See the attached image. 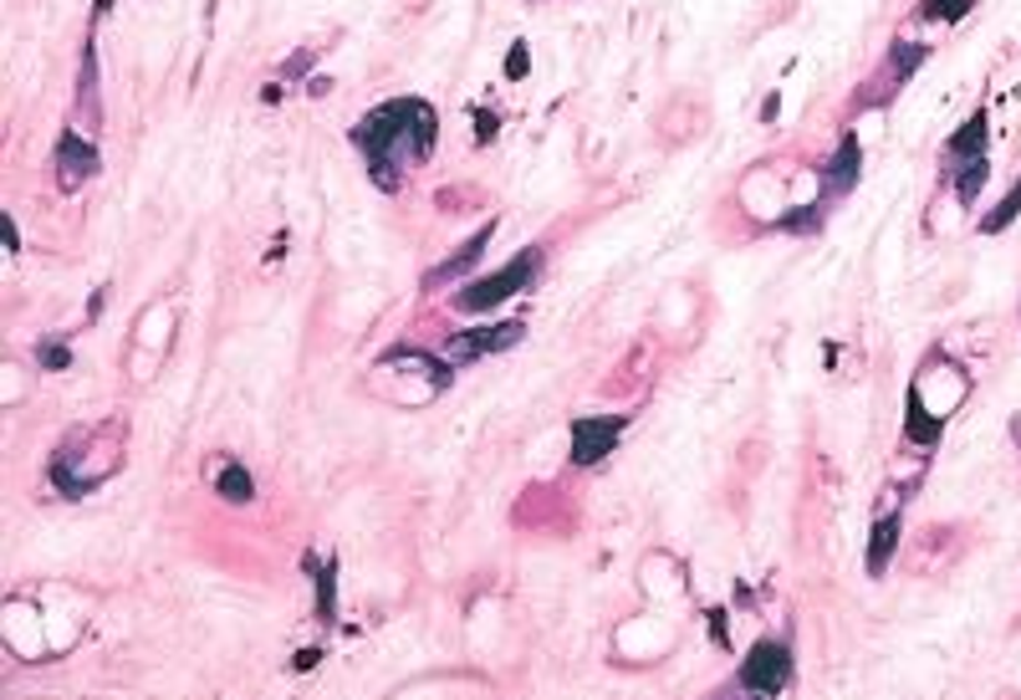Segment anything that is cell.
<instances>
[{"instance_id":"obj_1","label":"cell","mask_w":1021,"mask_h":700,"mask_svg":"<svg viewBox=\"0 0 1021 700\" xmlns=\"http://www.w3.org/2000/svg\"><path fill=\"white\" fill-rule=\"evenodd\" d=\"M434 138H440V118L424 98H388L373 113L353 123V144L368 165L373 184L378 190H404L409 169L424 165L434 154Z\"/></svg>"},{"instance_id":"obj_2","label":"cell","mask_w":1021,"mask_h":700,"mask_svg":"<svg viewBox=\"0 0 1021 700\" xmlns=\"http://www.w3.org/2000/svg\"><path fill=\"white\" fill-rule=\"evenodd\" d=\"M536 276H542V251H536V246H526V251H521L517 261H506L501 271L475 276L470 286H460L455 297H450V307H455V313H490V307L511 302L517 292H532Z\"/></svg>"},{"instance_id":"obj_3","label":"cell","mask_w":1021,"mask_h":700,"mask_svg":"<svg viewBox=\"0 0 1021 700\" xmlns=\"http://www.w3.org/2000/svg\"><path fill=\"white\" fill-rule=\"evenodd\" d=\"M786 686H792V644L756 640L751 655L740 659V690H751V696H782Z\"/></svg>"},{"instance_id":"obj_4","label":"cell","mask_w":1021,"mask_h":700,"mask_svg":"<svg viewBox=\"0 0 1021 700\" xmlns=\"http://www.w3.org/2000/svg\"><path fill=\"white\" fill-rule=\"evenodd\" d=\"M52 169H57V190L61 194H77L82 184H92V179H98V169H103V159H98V144H92V138H82V128H67V134L57 138V149H52Z\"/></svg>"},{"instance_id":"obj_5","label":"cell","mask_w":1021,"mask_h":700,"mask_svg":"<svg viewBox=\"0 0 1021 700\" xmlns=\"http://www.w3.org/2000/svg\"><path fill=\"white\" fill-rule=\"evenodd\" d=\"M521 332H526V323H521V317H511V323H496V328L450 332L440 353L460 369V363H475V358H486V353H506V348H517V343H521Z\"/></svg>"},{"instance_id":"obj_6","label":"cell","mask_w":1021,"mask_h":700,"mask_svg":"<svg viewBox=\"0 0 1021 700\" xmlns=\"http://www.w3.org/2000/svg\"><path fill=\"white\" fill-rule=\"evenodd\" d=\"M628 430L623 415H578L572 419V461L578 465H598L603 455H613L619 434Z\"/></svg>"},{"instance_id":"obj_7","label":"cell","mask_w":1021,"mask_h":700,"mask_svg":"<svg viewBox=\"0 0 1021 700\" xmlns=\"http://www.w3.org/2000/svg\"><path fill=\"white\" fill-rule=\"evenodd\" d=\"M859 174H863V144H859V134H848L838 144V154L828 159V169H823V200H843L859 184Z\"/></svg>"},{"instance_id":"obj_8","label":"cell","mask_w":1021,"mask_h":700,"mask_svg":"<svg viewBox=\"0 0 1021 700\" xmlns=\"http://www.w3.org/2000/svg\"><path fill=\"white\" fill-rule=\"evenodd\" d=\"M940 434H945V415L924 404V388L909 384V399H904V440L930 450V445H940Z\"/></svg>"},{"instance_id":"obj_9","label":"cell","mask_w":1021,"mask_h":700,"mask_svg":"<svg viewBox=\"0 0 1021 700\" xmlns=\"http://www.w3.org/2000/svg\"><path fill=\"white\" fill-rule=\"evenodd\" d=\"M384 369H409V373H424L430 379V388H450L455 384V363L450 358H434V353H424V348H409V343H399V348H388L384 358H378Z\"/></svg>"},{"instance_id":"obj_10","label":"cell","mask_w":1021,"mask_h":700,"mask_svg":"<svg viewBox=\"0 0 1021 700\" xmlns=\"http://www.w3.org/2000/svg\"><path fill=\"white\" fill-rule=\"evenodd\" d=\"M103 123V98H98V46L92 36L82 42V61H77V128H98Z\"/></svg>"},{"instance_id":"obj_11","label":"cell","mask_w":1021,"mask_h":700,"mask_svg":"<svg viewBox=\"0 0 1021 700\" xmlns=\"http://www.w3.org/2000/svg\"><path fill=\"white\" fill-rule=\"evenodd\" d=\"M490 236H496V221H490V225H480V230H475V236L465 240V246H460V251L450 256V261H440V267H434L430 276H424V286H430V292H434V286H444V282H460V276H465V271H470L475 261L486 256Z\"/></svg>"},{"instance_id":"obj_12","label":"cell","mask_w":1021,"mask_h":700,"mask_svg":"<svg viewBox=\"0 0 1021 700\" xmlns=\"http://www.w3.org/2000/svg\"><path fill=\"white\" fill-rule=\"evenodd\" d=\"M899 537H904L899 511H894V517H878V522H874V542H869V578H884V573H888L894 552H899Z\"/></svg>"},{"instance_id":"obj_13","label":"cell","mask_w":1021,"mask_h":700,"mask_svg":"<svg viewBox=\"0 0 1021 700\" xmlns=\"http://www.w3.org/2000/svg\"><path fill=\"white\" fill-rule=\"evenodd\" d=\"M215 492L230 501V507H251L256 501V481H251V471L240 461H220V471H215Z\"/></svg>"},{"instance_id":"obj_14","label":"cell","mask_w":1021,"mask_h":700,"mask_svg":"<svg viewBox=\"0 0 1021 700\" xmlns=\"http://www.w3.org/2000/svg\"><path fill=\"white\" fill-rule=\"evenodd\" d=\"M924 57H930V46L924 42H894V52H888V61H884V82L904 88V82L924 67Z\"/></svg>"},{"instance_id":"obj_15","label":"cell","mask_w":1021,"mask_h":700,"mask_svg":"<svg viewBox=\"0 0 1021 700\" xmlns=\"http://www.w3.org/2000/svg\"><path fill=\"white\" fill-rule=\"evenodd\" d=\"M976 154H986V113H971V118L961 123V134L945 144V159H950V165H961V159H976Z\"/></svg>"},{"instance_id":"obj_16","label":"cell","mask_w":1021,"mask_h":700,"mask_svg":"<svg viewBox=\"0 0 1021 700\" xmlns=\"http://www.w3.org/2000/svg\"><path fill=\"white\" fill-rule=\"evenodd\" d=\"M950 174H955V200H961V205H976L980 190H986V179H991V165H986V154H976V159H961Z\"/></svg>"},{"instance_id":"obj_17","label":"cell","mask_w":1021,"mask_h":700,"mask_svg":"<svg viewBox=\"0 0 1021 700\" xmlns=\"http://www.w3.org/2000/svg\"><path fill=\"white\" fill-rule=\"evenodd\" d=\"M828 225V200H817V205H792L786 215H776V230H786V236H817Z\"/></svg>"},{"instance_id":"obj_18","label":"cell","mask_w":1021,"mask_h":700,"mask_svg":"<svg viewBox=\"0 0 1021 700\" xmlns=\"http://www.w3.org/2000/svg\"><path fill=\"white\" fill-rule=\"evenodd\" d=\"M317 624H338V563L317 573Z\"/></svg>"},{"instance_id":"obj_19","label":"cell","mask_w":1021,"mask_h":700,"mask_svg":"<svg viewBox=\"0 0 1021 700\" xmlns=\"http://www.w3.org/2000/svg\"><path fill=\"white\" fill-rule=\"evenodd\" d=\"M1017 215H1021V179L1011 184L1007 200H1001V205H996L991 215H980V236H1001V230H1007V225L1017 221Z\"/></svg>"},{"instance_id":"obj_20","label":"cell","mask_w":1021,"mask_h":700,"mask_svg":"<svg viewBox=\"0 0 1021 700\" xmlns=\"http://www.w3.org/2000/svg\"><path fill=\"white\" fill-rule=\"evenodd\" d=\"M971 5H976V0H924L919 15H924V21H965Z\"/></svg>"},{"instance_id":"obj_21","label":"cell","mask_w":1021,"mask_h":700,"mask_svg":"<svg viewBox=\"0 0 1021 700\" xmlns=\"http://www.w3.org/2000/svg\"><path fill=\"white\" fill-rule=\"evenodd\" d=\"M36 363H42V369H52V373H61L67 363H72V353H67L61 343H36Z\"/></svg>"},{"instance_id":"obj_22","label":"cell","mask_w":1021,"mask_h":700,"mask_svg":"<svg viewBox=\"0 0 1021 700\" xmlns=\"http://www.w3.org/2000/svg\"><path fill=\"white\" fill-rule=\"evenodd\" d=\"M506 77H526V46H511V57H506Z\"/></svg>"},{"instance_id":"obj_23","label":"cell","mask_w":1021,"mask_h":700,"mask_svg":"<svg viewBox=\"0 0 1021 700\" xmlns=\"http://www.w3.org/2000/svg\"><path fill=\"white\" fill-rule=\"evenodd\" d=\"M307 67H311V52H302V57H292V61H286V77H302V72H307Z\"/></svg>"},{"instance_id":"obj_24","label":"cell","mask_w":1021,"mask_h":700,"mask_svg":"<svg viewBox=\"0 0 1021 700\" xmlns=\"http://www.w3.org/2000/svg\"><path fill=\"white\" fill-rule=\"evenodd\" d=\"M317 659H322V655H317V650H302V655H296V670H311Z\"/></svg>"},{"instance_id":"obj_25","label":"cell","mask_w":1021,"mask_h":700,"mask_svg":"<svg viewBox=\"0 0 1021 700\" xmlns=\"http://www.w3.org/2000/svg\"><path fill=\"white\" fill-rule=\"evenodd\" d=\"M5 246H11V251H21V236H15V221H11V215H5Z\"/></svg>"},{"instance_id":"obj_26","label":"cell","mask_w":1021,"mask_h":700,"mask_svg":"<svg viewBox=\"0 0 1021 700\" xmlns=\"http://www.w3.org/2000/svg\"><path fill=\"white\" fill-rule=\"evenodd\" d=\"M107 11H113V0H98V5H92V21H103Z\"/></svg>"},{"instance_id":"obj_27","label":"cell","mask_w":1021,"mask_h":700,"mask_svg":"<svg viewBox=\"0 0 1021 700\" xmlns=\"http://www.w3.org/2000/svg\"><path fill=\"white\" fill-rule=\"evenodd\" d=\"M1011 440L1021 445V415H1011Z\"/></svg>"}]
</instances>
